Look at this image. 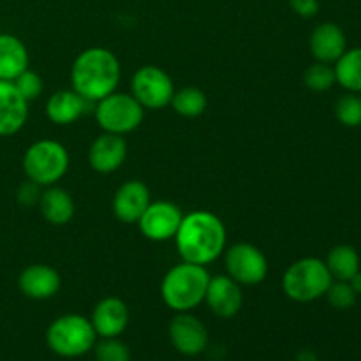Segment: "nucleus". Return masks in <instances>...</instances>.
<instances>
[{"mask_svg": "<svg viewBox=\"0 0 361 361\" xmlns=\"http://www.w3.org/2000/svg\"><path fill=\"white\" fill-rule=\"evenodd\" d=\"M226 240L228 233L224 222L207 210L183 215L182 224L175 235L176 249L182 261L201 267H207L222 256Z\"/></svg>", "mask_w": 361, "mask_h": 361, "instance_id": "f257e3e1", "label": "nucleus"}, {"mask_svg": "<svg viewBox=\"0 0 361 361\" xmlns=\"http://www.w3.org/2000/svg\"><path fill=\"white\" fill-rule=\"evenodd\" d=\"M122 69L115 53L95 46L81 51L71 67V83L85 101L97 102L118 87Z\"/></svg>", "mask_w": 361, "mask_h": 361, "instance_id": "f03ea898", "label": "nucleus"}, {"mask_svg": "<svg viewBox=\"0 0 361 361\" xmlns=\"http://www.w3.org/2000/svg\"><path fill=\"white\" fill-rule=\"evenodd\" d=\"M210 279L212 275L207 267L182 261L162 279V302L175 312H190L204 302Z\"/></svg>", "mask_w": 361, "mask_h": 361, "instance_id": "7ed1b4c3", "label": "nucleus"}, {"mask_svg": "<svg viewBox=\"0 0 361 361\" xmlns=\"http://www.w3.org/2000/svg\"><path fill=\"white\" fill-rule=\"evenodd\" d=\"M334 277L326 263L319 257H302L295 261L282 277V289L293 302L310 303L323 298L330 289Z\"/></svg>", "mask_w": 361, "mask_h": 361, "instance_id": "20e7f679", "label": "nucleus"}, {"mask_svg": "<svg viewBox=\"0 0 361 361\" xmlns=\"http://www.w3.org/2000/svg\"><path fill=\"white\" fill-rule=\"evenodd\" d=\"M97 334L90 319L80 314H66L53 321L46 330V344L62 358H80L95 348Z\"/></svg>", "mask_w": 361, "mask_h": 361, "instance_id": "39448f33", "label": "nucleus"}, {"mask_svg": "<svg viewBox=\"0 0 361 361\" xmlns=\"http://www.w3.org/2000/svg\"><path fill=\"white\" fill-rule=\"evenodd\" d=\"M69 169V152L62 143L39 140L23 155V171L30 182L41 187L55 185Z\"/></svg>", "mask_w": 361, "mask_h": 361, "instance_id": "423d86ee", "label": "nucleus"}, {"mask_svg": "<svg viewBox=\"0 0 361 361\" xmlns=\"http://www.w3.org/2000/svg\"><path fill=\"white\" fill-rule=\"evenodd\" d=\"M145 116V108L134 99L133 94L113 92L104 99L97 101L95 106V120L104 133L126 134L133 133L141 126Z\"/></svg>", "mask_w": 361, "mask_h": 361, "instance_id": "0eeeda50", "label": "nucleus"}, {"mask_svg": "<svg viewBox=\"0 0 361 361\" xmlns=\"http://www.w3.org/2000/svg\"><path fill=\"white\" fill-rule=\"evenodd\" d=\"M130 94L145 109H162L171 104L175 83L161 67L143 66L130 80Z\"/></svg>", "mask_w": 361, "mask_h": 361, "instance_id": "6e6552de", "label": "nucleus"}, {"mask_svg": "<svg viewBox=\"0 0 361 361\" xmlns=\"http://www.w3.org/2000/svg\"><path fill=\"white\" fill-rule=\"evenodd\" d=\"M228 275L240 286H257L267 279L268 259L252 243H236L224 254Z\"/></svg>", "mask_w": 361, "mask_h": 361, "instance_id": "1a4fd4ad", "label": "nucleus"}, {"mask_svg": "<svg viewBox=\"0 0 361 361\" xmlns=\"http://www.w3.org/2000/svg\"><path fill=\"white\" fill-rule=\"evenodd\" d=\"M183 214L171 201H152L137 221L140 231L152 242H166L175 238Z\"/></svg>", "mask_w": 361, "mask_h": 361, "instance_id": "9d476101", "label": "nucleus"}, {"mask_svg": "<svg viewBox=\"0 0 361 361\" xmlns=\"http://www.w3.org/2000/svg\"><path fill=\"white\" fill-rule=\"evenodd\" d=\"M169 341L173 348L185 356H197L207 349V326L189 312H178L169 323Z\"/></svg>", "mask_w": 361, "mask_h": 361, "instance_id": "9b49d317", "label": "nucleus"}, {"mask_svg": "<svg viewBox=\"0 0 361 361\" xmlns=\"http://www.w3.org/2000/svg\"><path fill=\"white\" fill-rule=\"evenodd\" d=\"M204 302L212 312L222 319H231L242 310L243 295L240 284L229 275H217L208 282Z\"/></svg>", "mask_w": 361, "mask_h": 361, "instance_id": "f8f14e48", "label": "nucleus"}, {"mask_svg": "<svg viewBox=\"0 0 361 361\" xmlns=\"http://www.w3.org/2000/svg\"><path fill=\"white\" fill-rule=\"evenodd\" d=\"M152 203L150 190L141 180L122 183L113 197V214L123 224H136Z\"/></svg>", "mask_w": 361, "mask_h": 361, "instance_id": "ddd939ff", "label": "nucleus"}, {"mask_svg": "<svg viewBox=\"0 0 361 361\" xmlns=\"http://www.w3.org/2000/svg\"><path fill=\"white\" fill-rule=\"evenodd\" d=\"M127 159V143L123 136L104 133L92 141L88 148V164L101 175H109L120 169Z\"/></svg>", "mask_w": 361, "mask_h": 361, "instance_id": "4468645a", "label": "nucleus"}, {"mask_svg": "<svg viewBox=\"0 0 361 361\" xmlns=\"http://www.w3.org/2000/svg\"><path fill=\"white\" fill-rule=\"evenodd\" d=\"M90 323L97 337H120L129 324V309L123 300L116 298V296H108L94 307Z\"/></svg>", "mask_w": 361, "mask_h": 361, "instance_id": "2eb2a0df", "label": "nucleus"}, {"mask_svg": "<svg viewBox=\"0 0 361 361\" xmlns=\"http://www.w3.org/2000/svg\"><path fill=\"white\" fill-rule=\"evenodd\" d=\"M28 102L18 92L13 81L0 80V137L14 136L25 127Z\"/></svg>", "mask_w": 361, "mask_h": 361, "instance_id": "dca6fc26", "label": "nucleus"}, {"mask_svg": "<svg viewBox=\"0 0 361 361\" xmlns=\"http://www.w3.org/2000/svg\"><path fill=\"white\" fill-rule=\"evenodd\" d=\"M60 275L48 264H30L18 277V289L30 300L53 298L60 291Z\"/></svg>", "mask_w": 361, "mask_h": 361, "instance_id": "f3484780", "label": "nucleus"}, {"mask_svg": "<svg viewBox=\"0 0 361 361\" xmlns=\"http://www.w3.org/2000/svg\"><path fill=\"white\" fill-rule=\"evenodd\" d=\"M310 53L317 62L335 63L348 49L345 34L338 25L326 21L314 28L310 34Z\"/></svg>", "mask_w": 361, "mask_h": 361, "instance_id": "a211bd4d", "label": "nucleus"}, {"mask_svg": "<svg viewBox=\"0 0 361 361\" xmlns=\"http://www.w3.org/2000/svg\"><path fill=\"white\" fill-rule=\"evenodd\" d=\"M87 104L90 102L85 101L78 92L59 90L46 101V116L56 126H71L81 118Z\"/></svg>", "mask_w": 361, "mask_h": 361, "instance_id": "6ab92c4d", "label": "nucleus"}, {"mask_svg": "<svg viewBox=\"0 0 361 361\" xmlns=\"http://www.w3.org/2000/svg\"><path fill=\"white\" fill-rule=\"evenodd\" d=\"M28 69L25 42L13 34H0V80L14 81Z\"/></svg>", "mask_w": 361, "mask_h": 361, "instance_id": "aec40b11", "label": "nucleus"}, {"mask_svg": "<svg viewBox=\"0 0 361 361\" xmlns=\"http://www.w3.org/2000/svg\"><path fill=\"white\" fill-rule=\"evenodd\" d=\"M39 212L51 226H66L74 217V201L67 190L49 185L39 200Z\"/></svg>", "mask_w": 361, "mask_h": 361, "instance_id": "412c9836", "label": "nucleus"}, {"mask_svg": "<svg viewBox=\"0 0 361 361\" xmlns=\"http://www.w3.org/2000/svg\"><path fill=\"white\" fill-rule=\"evenodd\" d=\"M326 267L334 281L348 282L360 271V254L351 245H337L328 252Z\"/></svg>", "mask_w": 361, "mask_h": 361, "instance_id": "4be33fe9", "label": "nucleus"}, {"mask_svg": "<svg viewBox=\"0 0 361 361\" xmlns=\"http://www.w3.org/2000/svg\"><path fill=\"white\" fill-rule=\"evenodd\" d=\"M335 78L342 88L351 94H361V48L345 49L335 62Z\"/></svg>", "mask_w": 361, "mask_h": 361, "instance_id": "5701e85b", "label": "nucleus"}, {"mask_svg": "<svg viewBox=\"0 0 361 361\" xmlns=\"http://www.w3.org/2000/svg\"><path fill=\"white\" fill-rule=\"evenodd\" d=\"M171 106L180 116L185 118H197L203 115L208 108V97L201 88L197 87H183L175 90L171 99Z\"/></svg>", "mask_w": 361, "mask_h": 361, "instance_id": "b1692460", "label": "nucleus"}, {"mask_svg": "<svg viewBox=\"0 0 361 361\" xmlns=\"http://www.w3.org/2000/svg\"><path fill=\"white\" fill-rule=\"evenodd\" d=\"M303 83L312 92H326L337 83L335 69L330 63L316 62L303 73Z\"/></svg>", "mask_w": 361, "mask_h": 361, "instance_id": "393cba45", "label": "nucleus"}, {"mask_svg": "<svg viewBox=\"0 0 361 361\" xmlns=\"http://www.w3.org/2000/svg\"><path fill=\"white\" fill-rule=\"evenodd\" d=\"M337 120L345 127L361 126V97L358 94H345L335 104Z\"/></svg>", "mask_w": 361, "mask_h": 361, "instance_id": "a878e982", "label": "nucleus"}, {"mask_svg": "<svg viewBox=\"0 0 361 361\" xmlns=\"http://www.w3.org/2000/svg\"><path fill=\"white\" fill-rule=\"evenodd\" d=\"M330 302L331 307L338 310H348L351 307H355L358 295L355 293V289L351 288V284L345 281H334L331 282L330 289L324 295Z\"/></svg>", "mask_w": 361, "mask_h": 361, "instance_id": "bb28decb", "label": "nucleus"}, {"mask_svg": "<svg viewBox=\"0 0 361 361\" xmlns=\"http://www.w3.org/2000/svg\"><path fill=\"white\" fill-rule=\"evenodd\" d=\"M95 360L97 361H130V351L118 337L102 338L95 344Z\"/></svg>", "mask_w": 361, "mask_h": 361, "instance_id": "cd10ccee", "label": "nucleus"}, {"mask_svg": "<svg viewBox=\"0 0 361 361\" xmlns=\"http://www.w3.org/2000/svg\"><path fill=\"white\" fill-rule=\"evenodd\" d=\"M13 83L27 102L35 101L42 94V80L35 71H23Z\"/></svg>", "mask_w": 361, "mask_h": 361, "instance_id": "c85d7f7f", "label": "nucleus"}, {"mask_svg": "<svg viewBox=\"0 0 361 361\" xmlns=\"http://www.w3.org/2000/svg\"><path fill=\"white\" fill-rule=\"evenodd\" d=\"M41 185H37V183L30 182V180H27L25 183H21L20 189H18L16 192V197H18V203L23 204V207H34V204L39 203V200H41Z\"/></svg>", "mask_w": 361, "mask_h": 361, "instance_id": "c756f323", "label": "nucleus"}, {"mask_svg": "<svg viewBox=\"0 0 361 361\" xmlns=\"http://www.w3.org/2000/svg\"><path fill=\"white\" fill-rule=\"evenodd\" d=\"M288 4L293 13L302 18H312L319 11V0H288Z\"/></svg>", "mask_w": 361, "mask_h": 361, "instance_id": "7c9ffc66", "label": "nucleus"}, {"mask_svg": "<svg viewBox=\"0 0 361 361\" xmlns=\"http://www.w3.org/2000/svg\"><path fill=\"white\" fill-rule=\"evenodd\" d=\"M348 282H349V284H351V288L355 289L356 295L360 296V295H361V270H360L356 275H353V277L349 279Z\"/></svg>", "mask_w": 361, "mask_h": 361, "instance_id": "2f4dec72", "label": "nucleus"}, {"mask_svg": "<svg viewBox=\"0 0 361 361\" xmlns=\"http://www.w3.org/2000/svg\"><path fill=\"white\" fill-rule=\"evenodd\" d=\"M298 361H317V358H316V355H312V353L303 351L302 355L298 356Z\"/></svg>", "mask_w": 361, "mask_h": 361, "instance_id": "473e14b6", "label": "nucleus"}]
</instances>
